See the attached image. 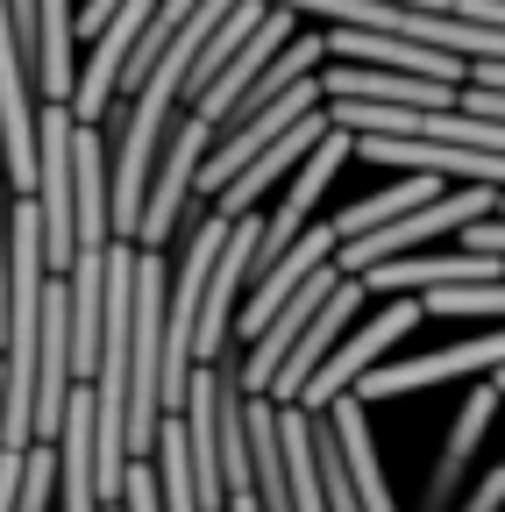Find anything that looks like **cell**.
<instances>
[{
	"mask_svg": "<svg viewBox=\"0 0 505 512\" xmlns=\"http://www.w3.org/2000/svg\"><path fill=\"white\" fill-rule=\"evenodd\" d=\"M498 192H505V185H484V178H456V185H441L434 200L406 207L399 221H385V228H363V235H349V242L335 249V271L363 278L370 264H385V256H399V249H427L434 235H463L470 221L498 214Z\"/></svg>",
	"mask_w": 505,
	"mask_h": 512,
	"instance_id": "obj_1",
	"label": "cell"
},
{
	"mask_svg": "<svg viewBox=\"0 0 505 512\" xmlns=\"http://www.w3.org/2000/svg\"><path fill=\"white\" fill-rule=\"evenodd\" d=\"M420 320H427V299H420V292H385V306H363V313L349 320V335L328 349V363L313 370L306 399H292V406L328 413L342 392H356V377H363L370 363H385V349H399V342L420 328Z\"/></svg>",
	"mask_w": 505,
	"mask_h": 512,
	"instance_id": "obj_2",
	"label": "cell"
},
{
	"mask_svg": "<svg viewBox=\"0 0 505 512\" xmlns=\"http://www.w3.org/2000/svg\"><path fill=\"white\" fill-rule=\"evenodd\" d=\"M214 136H221V128H214L200 107H185V114L171 121V136H164V150H157V171H150L143 221H136V242H143V249H164V242L178 235L185 207H193V185H200V164H207V150H214Z\"/></svg>",
	"mask_w": 505,
	"mask_h": 512,
	"instance_id": "obj_3",
	"label": "cell"
},
{
	"mask_svg": "<svg viewBox=\"0 0 505 512\" xmlns=\"http://www.w3.org/2000/svg\"><path fill=\"white\" fill-rule=\"evenodd\" d=\"M72 100L36 107V200H43V256L50 271H72L79 256V207H72Z\"/></svg>",
	"mask_w": 505,
	"mask_h": 512,
	"instance_id": "obj_4",
	"label": "cell"
},
{
	"mask_svg": "<svg viewBox=\"0 0 505 512\" xmlns=\"http://www.w3.org/2000/svg\"><path fill=\"white\" fill-rule=\"evenodd\" d=\"M505 363V320L491 335H470V342H449V349H427L413 363H370L356 377V399L377 406V399H399V392H420V384H456V377H491Z\"/></svg>",
	"mask_w": 505,
	"mask_h": 512,
	"instance_id": "obj_5",
	"label": "cell"
},
{
	"mask_svg": "<svg viewBox=\"0 0 505 512\" xmlns=\"http://www.w3.org/2000/svg\"><path fill=\"white\" fill-rule=\"evenodd\" d=\"M57 512H107V491H100V413H93V377L72 384L65 427H57Z\"/></svg>",
	"mask_w": 505,
	"mask_h": 512,
	"instance_id": "obj_6",
	"label": "cell"
},
{
	"mask_svg": "<svg viewBox=\"0 0 505 512\" xmlns=\"http://www.w3.org/2000/svg\"><path fill=\"white\" fill-rule=\"evenodd\" d=\"M356 157L385 164V171H434V178L505 185V150H477V143H449V136H356Z\"/></svg>",
	"mask_w": 505,
	"mask_h": 512,
	"instance_id": "obj_7",
	"label": "cell"
},
{
	"mask_svg": "<svg viewBox=\"0 0 505 512\" xmlns=\"http://www.w3.org/2000/svg\"><path fill=\"white\" fill-rule=\"evenodd\" d=\"M470 278H505V256L456 242V249H399V256H385V264L363 271L370 299H385V292H434V285H470Z\"/></svg>",
	"mask_w": 505,
	"mask_h": 512,
	"instance_id": "obj_8",
	"label": "cell"
},
{
	"mask_svg": "<svg viewBox=\"0 0 505 512\" xmlns=\"http://www.w3.org/2000/svg\"><path fill=\"white\" fill-rule=\"evenodd\" d=\"M335 285H342V271H335V256H328V264H321V271H313V278H306V285H299V292L264 320V335H257V342H242V384H249V399H264V392H271V377H278L285 349L313 328V313L328 306V292H335Z\"/></svg>",
	"mask_w": 505,
	"mask_h": 512,
	"instance_id": "obj_9",
	"label": "cell"
},
{
	"mask_svg": "<svg viewBox=\"0 0 505 512\" xmlns=\"http://www.w3.org/2000/svg\"><path fill=\"white\" fill-rule=\"evenodd\" d=\"M363 306H370V285L342 271V285L328 292V306L313 313V328H306V335H299V342L285 349V363H278V377H271V399H278V406L306 399V384H313V370L328 363V349H335V342L349 335V320H356Z\"/></svg>",
	"mask_w": 505,
	"mask_h": 512,
	"instance_id": "obj_10",
	"label": "cell"
},
{
	"mask_svg": "<svg viewBox=\"0 0 505 512\" xmlns=\"http://www.w3.org/2000/svg\"><path fill=\"white\" fill-rule=\"evenodd\" d=\"M299 22H306V15H292V8H278V0H271V8L257 15V29H249V36H242V43L228 50V64L214 72V86H207V93H200L193 107H200V114H207V121L221 128V121L235 114V100H242L249 86H257V72H264V64H271V57H278V50H285L292 36H299Z\"/></svg>",
	"mask_w": 505,
	"mask_h": 512,
	"instance_id": "obj_11",
	"label": "cell"
},
{
	"mask_svg": "<svg viewBox=\"0 0 505 512\" xmlns=\"http://www.w3.org/2000/svg\"><path fill=\"white\" fill-rule=\"evenodd\" d=\"M321 93L328 100H392V107H456L463 100L456 79H420V72H399V64H363V57L321 64Z\"/></svg>",
	"mask_w": 505,
	"mask_h": 512,
	"instance_id": "obj_12",
	"label": "cell"
},
{
	"mask_svg": "<svg viewBox=\"0 0 505 512\" xmlns=\"http://www.w3.org/2000/svg\"><path fill=\"white\" fill-rule=\"evenodd\" d=\"M328 128H335V114H328V100H321L313 114H299V121L285 128V136H278L264 157H249V164H242V171H235V178L214 192V207H221L228 221H235V214H257V207H264V192H271V185H278V178H285V171H292V164L313 150V143H321Z\"/></svg>",
	"mask_w": 505,
	"mask_h": 512,
	"instance_id": "obj_13",
	"label": "cell"
},
{
	"mask_svg": "<svg viewBox=\"0 0 505 512\" xmlns=\"http://www.w3.org/2000/svg\"><path fill=\"white\" fill-rule=\"evenodd\" d=\"M328 57H363V64H399V72H420V79H456L470 72V57L441 50V43H420L406 29H349V22H328Z\"/></svg>",
	"mask_w": 505,
	"mask_h": 512,
	"instance_id": "obj_14",
	"label": "cell"
},
{
	"mask_svg": "<svg viewBox=\"0 0 505 512\" xmlns=\"http://www.w3.org/2000/svg\"><path fill=\"white\" fill-rule=\"evenodd\" d=\"M498 377H477V392H470V406L456 413V427H449V441H441V456H434V470H427V491H420V512H449L456 505V491H463V477H470V463H477V441H484V427L498 420Z\"/></svg>",
	"mask_w": 505,
	"mask_h": 512,
	"instance_id": "obj_15",
	"label": "cell"
},
{
	"mask_svg": "<svg viewBox=\"0 0 505 512\" xmlns=\"http://www.w3.org/2000/svg\"><path fill=\"white\" fill-rule=\"evenodd\" d=\"M441 185H456V178H434V171H406L399 185H385V192H363V200H349V207H342V214H328V221H335V235L349 242V235H363V228H385V221H399L406 207L434 200Z\"/></svg>",
	"mask_w": 505,
	"mask_h": 512,
	"instance_id": "obj_16",
	"label": "cell"
},
{
	"mask_svg": "<svg viewBox=\"0 0 505 512\" xmlns=\"http://www.w3.org/2000/svg\"><path fill=\"white\" fill-rule=\"evenodd\" d=\"M22 456H29V448L0 441V512H15V498H22Z\"/></svg>",
	"mask_w": 505,
	"mask_h": 512,
	"instance_id": "obj_17",
	"label": "cell"
},
{
	"mask_svg": "<svg viewBox=\"0 0 505 512\" xmlns=\"http://www.w3.org/2000/svg\"><path fill=\"white\" fill-rule=\"evenodd\" d=\"M463 512H505V463L477 477V491H470V505H463Z\"/></svg>",
	"mask_w": 505,
	"mask_h": 512,
	"instance_id": "obj_18",
	"label": "cell"
},
{
	"mask_svg": "<svg viewBox=\"0 0 505 512\" xmlns=\"http://www.w3.org/2000/svg\"><path fill=\"white\" fill-rule=\"evenodd\" d=\"M456 107H470V114H491V121H505V86H463V100Z\"/></svg>",
	"mask_w": 505,
	"mask_h": 512,
	"instance_id": "obj_19",
	"label": "cell"
}]
</instances>
